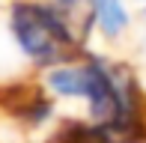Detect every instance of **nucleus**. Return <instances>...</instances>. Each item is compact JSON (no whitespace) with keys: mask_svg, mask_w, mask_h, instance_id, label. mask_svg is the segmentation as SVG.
Returning <instances> with one entry per match:
<instances>
[{"mask_svg":"<svg viewBox=\"0 0 146 143\" xmlns=\"http://www.w3.org/2000/svg\"><path fill=\"white\" fill-rule=\"evenodd\" d=\"M48 87L57 95L87 99L90 116L108 131L110 143H143L146 140V99L131 77H119L102 60L60 63L48 69Z\"/></svg>","mask_w":146,"mask_h":143,"instance_id":"obj_1","label":"nucleus"},{"mask_svg":"<svg viewBox=\"0 0 146 143\" xmlns=\"http://www.w3.org/2000/svg\"><path fill=\"white\" fill-rule=\"evenodd\" d=\"M9 27L18 48L42 66H60L69 63L78 51V33L69 12L60 3H42V0H18L12 6Z\"/></svg>","mask_w":146,"mask_h":143,"instance_id":"obj_2","label":"nucleus"},{"mask_svg":"<svg viewBox=\"0 0 146 143\" xmlns=\"http://www.w3.org/2000/svg\"><path fill=\"white\" fill-rule=\"evenodd\" d=\"M92 18L108 36H116L128 27V12L122 0H92Z\"/></svg>","mask_w":146,"mask_h":143,"instance_id":"obj_3","label":"nucleus"}]
</instances>
